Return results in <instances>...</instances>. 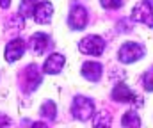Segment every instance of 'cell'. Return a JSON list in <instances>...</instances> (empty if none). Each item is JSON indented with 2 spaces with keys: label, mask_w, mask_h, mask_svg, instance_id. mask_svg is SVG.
Listing matches in <instances>:
<instances>
[{
  "label": "cell",
  "mask_w": 153,
  "mask_h": 128,
  "mask_svg": "<svg viewBox=\"0 0 153 128\" xmlns=\"http://www.w3.org/2000/svg\"><path fill=\"white\" fill-rule=\"evenodd\" d=\"M71 114L75 119L87 121L94 116V103L85 96H75L71 103Z\"/></svg>",
  "instance_id": "1"
},
{
  "label": "cell",
  "mask_w": 153,
  "mask_h": 128,
  "mask_svg": "<svg viewBox=\"0 0 153 128\" xmlns=\"http://www.w3.org/2000/svg\"><path fill=\"white\" fill-rule=\"evenodd\" d=\"M141 57H144V46L139 44V43H134V41L125 43L119 48V52H117V59L123 64H132V62L139 61Z\"/></svg>",
  "instance_id": "2"
},
{
  "label": "cell",
  "mask_w": 153,
  "mask_h": 128,
  "mask_svg": "<svg viewBox=\"0 0 153 128\" xmlns=\"http://www.w3.org/2000/svg\"><path fill=\"white\" fill-rule=\"evenodd\" d=\"M78 50L82 53H85V55H102L103 50H105V41L100 36L91 34V36H85V38L80 39Z\"/></svg>",
  "instance_id": "3"
},
{
  "label": "cell",
  "mask_w": 153,
  "mask_h": 128,
  "mask_svg": "<svg viewBox=\"0 0 153 128\" xmlns=\"http://www.w3.org/2000/svg\"><path fill=\"white\" fill-rule=\"evenodd\" d=\"M132 20L134 21H141L148 27L153 29V5L150 0H141L134 11H132Z\"/></svg>",
  "instance_id": "4"
},
{
  "label": "cell",
  "mask_w": 153,
  "mask_h": 128,
  "mask_svg": "<svg viewBox=\"0 0 153 128\" xmlns=\"http://www.w3.org/2000/svg\"><path fill=\"white\" fill-rule=\"evenodd\" d=\"M87 20H89V16H87L85 7H82V5H73L71 7V11L68 14V23L73 30H82L87 25Z\"/></svg>",
  "instance_id": "5"
},
{
  "label": "cell",
  "mask_w": 153,
  "mask_h": 128,
  "mask_svg": "<svg viewBox=\"0 0 153 128\" xmlns=\"http://www.w3.org/2000/svg\"><path fill=\"white\" fill-rule=\"evenodd\" d=\"M23 78H25V87H23V91H25V92H32V91L38 89V85L41 84L43 75H41V71H39V68L36 64H29V66L25 68V71H23Z\"/></svg>",
  "instance_id": "6"
},
{
  "label": "cell",
  "mask_w": 153,
  "mask_h": 128,
  "mask_svg": "<svg viewBox=\"0 0 153 128\" xmlns=\"http://www.w3.org/2000/svg\"><path fill=\"white\" fill-rule=\"evenodd\" d=\"M4 53H5V61H7V62H14V61H18V59L25 53V41H23L22 38H14L13 41L7 43Z\"/></svg>",
  "instance_id": "7"
},
{
  "label": "cell",
  "mask_w": 153,
  "mask_h": 128,
  "mask_svg": "<svg viewBox=\"0 0 153 128\" xmlns=\"http://www.w3.org/2000/svg\"><path fill=\"white\" fill-rule=\"evenodd\" d=\"M112 100L116 101H123V103H134L139 100V96L125 84H117L112 89Z\"/></svg>",
  "instance_id": "8"
},
{
  "label": "cell",
  "mask_w": 153,
  "mask_h": 128,
  "mask_svg": "<svg viewBox=\"0 0 153 128\" xmlns=\"http://www.w3.org/2000/svg\"><path fill=\"white\" fill-rule=\"evenodd\" d=\"M64 62H66L64 55H61V53H52V55L45 61V64H43V71L48 73V75H57V73L62 71Z\"/></svg>",
  "instance_id": "9"
},
{
  "label": "cell",
  "mask_w": 153,
  "mask_h": 128,
  "mask_svg": "<svg viewBox=\"0 0 153 128\" xmlns=\"http://www.w3.org/2000/svg\"><path fill=\"white\" fill-rule=\"evenodd\" d=\"M102 73H103V68L100 62H94V61H87L82 64V77L87 78L89 82H98L102 78Z\"/></svg>",
  "instance_id": "10"
},
{
  "label": "cell",
  "mask_w": 153,
  "mask_h": 128,
  "mask_svg": "<svg viewBox=\"0 0 153 128\" xmlns=\"http://www.w3.org/2000/svg\"><path fill=\"white\" fill-rule=\"evenodd\" d=\"M52 46L50 38L43 32H36L34 36H30V50L36 53V55H43L48 48Z\"/></svg>",
  "instance_id": "11"
},
{
  "label": "cell",
  "mask_w": 153,
  "mask_h": 128,
  "mask_svg": "<svg viewBox=\"0 0 153 128\" xmlns=\"http://www.w3.org/2000/svg\"><path fill=\"white\" fill-rule=\"evenodd\" d=\"M53 14V5L50 2H39L34 9V20L38 23H48Z\"/></svg>",
  "instance_id": "12"
},
{
  "label": "cell",
  "mask_w": 153,
  "mask_h": 128,
  "mask_svg": "<svg viewBox=\"0 0 153 128\" xmlns=\"http://www.w3.org/2000/svg\"><path fill=\"white\" fill-rule=\"evenodd\" d=\"M38 4H39V0H22L18 14H20L22 18H30V16H34V9H36Z\"/></svg>",
  "instance_id": "13"
},
{
  "label": "cell",
  "mask_w": 153,
  "mask_h": 128,
  "mask_svg": "<svg viewBox=\"0 0 153 128\" xmlns=\"http://www.w3.org/2000/svg\"><path fill=\"white\" fill-rule=\"evenodd\" d=\"M39 114H41L45 119H48V121H53V119H55V114H57V107H55V103H53L52 100H46V101L41 105V109H39Z\"/></svg>",
  "instance_id": "14"
},
{
  "label": "cell",
  "mask_w": 153,
  "mask_h": 128,
  "mask_svg": "<svg viewBox=\"0 0 153 128\" xmlns=\"http://www.w3.org/2000/svg\"><path fill=\"white\" fill-rule=\"evenodd\" d=\"M121 125L126 127V128H137V127H141V119H139V116H137L134 110H128V112L123 116Z\"/></svg>",
  "instance_id": "15"
},
{
  "label": "cell",
  "mask_w": 153,
  "mask_h": 128,
  "mask_svg": "<svg viewBox=\"0 0 153 128\" xmlns=\"http://www.w3.org/2000/svg\"><path fill=\"white\" fill-rule=\"evenodd\" d=\"M93 125L94 127H111V116L107 112H98L93 116Z\"/></svg>",
  "instance_id": "16"
},
{
  "label": "cell",
  "mask_w": 153,
  "mask_h": 128,
  "mask_svg": "<svg viewBox=\"0 0 153 128\" xmlns=\"http://www.w3.org/2000/svg\"><path fill=\"white\" fill-rule=\"evenodd\" d=\"M143 85H144L146 91H153V66L144 73V77H143Z\"/></svg>",
  "instance_id": "17"
},
{
  "label": "cell",
  "mask_w": 153,
  "mask_h": 128,
  "mask_svg": "<svg viewBox=\"0 0 153 128\" xmlns=\"http://www.w3.org/2000/svg\"><path fill=\"white\" fill-rule=\"evenodd\" d=\"M100 4L105 9H119L123 5V0H100Z\"/></svg>",
  "instance_id": "18"
},
{
  "label": "cell",
  "mask_w": 153,
  "mask_h": 128,
  "mask_svg": "<svg viewBox=\"0 0 153 128\" xmlns=\"http://www.w3.org/2000/svg\"><path fill=\"white\" fill-rule=\"evenodd\" d=\"M9 5H11V0H0V7L2 9H7Z\"/></svg>",
  "instance_id": "19"
},
{
  "label": "cell",
  "mask_w": 153,
  "mask_h": 128,
  "mask_svg": "<svg viewBox=\"0 0 153 128\" xmlns=\"http://www.w3.org/2000/svg\"><path fill=\"white\" fill-rule=\"evenodd\" d=\"M5 123H9V119L7 118H0V125H5Z\"/></svg>",
  "instance_id": "20"
}]
</instances>
